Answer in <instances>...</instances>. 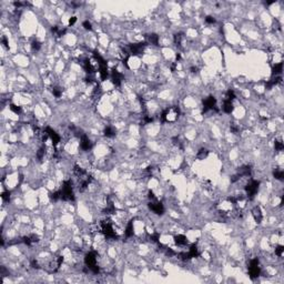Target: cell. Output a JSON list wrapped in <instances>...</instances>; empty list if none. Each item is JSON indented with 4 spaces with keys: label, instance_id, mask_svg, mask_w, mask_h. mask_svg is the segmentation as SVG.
I'll return each mask as SVG.
<instances>
[{
    "label": "cell",
    "instance_id": "cell-29",
    "mask_svg": "<svg viewBox=\"0 0 284 284\" xmlns=\"http://www.w3.org/2000/svg\"><path fill=\"white\" fill-rule=\"evenodd\" d=\"M1 198L5 202H9L10 201V192L9 191H6V192H2L1 194Z\"/></svg>",
    "mask_w": 284,
    "mask_h": 284
},
{
    "label": "cell",
    "instance_id": "cell-2",
    "mask_svg": "<svg viewBox=\"0 0 284 284\" xmlns=\"http://www.w3.org/2000/svg\"><path fill=\"white\" fill-rule=\"evenodd\" d=\"M180 115V109L178 107H170L162 112L161 115V119L163 122H175Z\"/></svg>",
    "mask_w": 284,
    "mask_h": 284
},
{
    "label": "cell",
    "instance_id": "cell-28",
    "mask_svg": "<svg viewBox=\"0 0 284 284\" xmlns=\"http://www.w3.org/2000/svg\"><path fill=\"white\" fill-rule=\"evenodd\" d=\"M52 93H53V95H55L56 98H60L61 95H62V90L60 89V88H58V87H56V88L52 89Z\"/></svg>",
    "mask_w": 284,
    "mask_h": 284
},
{
    "label": "cell",
    "instance_id": "cell-35",
    "mask_svg": "<svg viewBox=\"0 0 284 284\" xmlns=\"http://www.w3.org/2000/svg\"><path fill=\"white\" fill-rule=\"evenodd\" d=\"M1 41H2V45L5 46V47H8V41H7V39H6V38H2V40H1Z\"/></svg>",
    "mask_w": 284,
    "mask_h": 284
},
{
    "label": "cell",
    "instance_id": "cell-19",
    "mask_svg": "<svg viewBox=\"0 0 284 284\" xmlns=\"http://www.w3.org/2000/svg\"><path fill=\"white\" fill-rule=\"evenodd\" d=\"M125 234L127 238H130L133 235V222H129V224L127 225L125 231Z\"/></svg>",
    "mask_w": 284,
    "mask_h": 284
},
{
    "label": "cell",
    "instance_id": "cell-33",
    "mask_svg": "<svg viewBox=\"0 0 284 284\" xmlns=\"http://www.w3.org/2000/svg\"><path fill=\"white\" fill-rule=\"evenodd\" d=\"M31 266L33 269H40V264L37 260H31Z\"/></svg>",
    "mask_w": 284,
    "mask_h": 284
},
{
    "label": "cell",
    "instance_id": "cell-20",
    "mask_svg": "<svg viewBox=\"0 0 284 284\" xmlns=\"http://www.w3.org/2000/svg\"><path fill=\"white\" fill-rule=\"evenodd\" d=\"M148 42L151 43V45H158L159 43V36L155 35V33H152L148 37Z\"/></svg>",
    "mask_w": 284,
    "mask_h": 284
},
{
    "label": "cell",
    "instance_id": "cell-4",
    "mask_svg": "<svg viewBox=\"0 0 284 284\" xmlns=\"http://www.w3.org/2000/svg\"><path fill=\"white\" fill-rule=\"evenodd\" d=\"M260 273H261V268H260V262L259 259L255 258L252 259L249 264V275L252 280L259 278Z\"/></svg>",
    "mask_w": 284,
    "mask_h": 284
},
{
    "label": "cell",
    "instance_id": "cell-27",
    "mask_svg": "<svg viewBox=\"0 0 284 284\" xmlns=\"http://www.w3.org/2000/svg\"><path fill=\"white\" fill-rule=\"evenodd\" d=\"M274 147H275V150H276V151H282V150H283V148H284L282 140H278V141H275Z\"/></svg>",
    "mask_w": 284,
    "mask_h": 284
},
{
    "label": "cell",
    "instance_id": "cell-26",
    "mask_svg": "<svg viewBox=\"0 0 284 284\" xmlns=\"http://www.w3.org/2000/svg\"><path fill=\"white\" fill-rule=\"evenodd\" d=\"M40 48H41V43H40L39 41H33L32 43H31V49L33 50V51H39Z\"/></svg>",
    "mask_w": 284,
    "mask_h": 284
},
{
    "label": "cell",
    "instance_id": "cell-5",
    "mask_svg": "<svg viewBox=\"0 0 284 284\" xmlns=\"http://www.w3.org/2000/svg\"><path fill=\"white\" fill-rule=\"evenodd\" d=\"M259 186H260V182L258 180H253L251 179L250 182L248 184L245 185V193H246V196L249 199H252L259 191Z\"/></svg>",
    "mask_w": 284,
    "mask_h": 284
},
{
    "label": "cell",
    "instance_id": "cell-25",
    "mask_svg": "<svg viewBox=\"0 0 284 284\" xmlns=\"http://www.w3.org/2000/svg\"><path fill=\"white\" fill-rule=\"evenodd\" d=\"M283 253H284V248H283V246H282V245L276 246V249H275V255H278L279 258H282V256H283Z\"/></svg>",
    "mask_w": 284,
    "mask_h": 284
},
{
    "label": "cell",
    "instance_id": "cell-11",
    "mask_svg": "<svg viewBox=\"0 0 284 284\" xmlns=\"http://www.w3.org/2000/svg\"><path fill=\"white\" fill-rule=\"evenodd\" d=\"M252 216L256 223H261L262 220H263V213L261 211V208L260 206H254L252 209Z\"/></svg>",
    "mask_w": 284,
    "mask_h": 284
},
{
    "label": "cell",
    "instance_id": "cell-7",
    "mask_svg": "<svg viewBox=\"0 0 284 284\" xmlns=\"http://www.w3.org/2000/svg\"><path fill=\"white\" fill-rule=\"evenodd\" d=\"M210 110L219 111L218 105H216V99L212 95H210L203 100V112H208Z\"/></svg>",
    "mask_w": 284,
    "mask_h": 284
},
{
    "label": "cell",
    "instance_id": "cell-13",
    "mask_svg": "<svg viewBox=\"0 0 284 284\" xmlns=\"http://www.w3.org/2000/svg\"><path fill=\"white\" fill-rule=\"evenodd\" d=\"M144 47L145 43H135V45L130 46V51L132 55H140V53H142Z\"/></svg>",
    "mask_w": 284,
    "mask_h": 284
},
{
    "label": "cell",
    "instance_id": "cell-8",
    "mask_svg": "<svg viewBox=\"0 0 284 284\" xmlns=\"http://www.w3.org/2000/svg\"><path fill=\"white\" fill-rule=\"evenodd\" d=\"M149 208L152 212H154L155 214H163V212H164V206H163V204L160 201H158L157 199L150 201Z\"/></svg>",
    "mask_w": 284,
    "mask_h": 284
},
{
    "label": "cell",
    "instance_id": "cell-18",
    "mask_svg": "<svg viewBox=\"0 0 284 284\" xmlns=\"http://www.w3.org/2000/svg\"><path fill=\"white\" fill-rule=\"evenodd\" d=\"M105 137H108V138H112V137H115V130L113 127H110V125H108V127H105Z\"/></svg>",
    "mask_w": 284,
    "mask_h": 284
},
{
    "label": "cell",
    "instance_id": "cell-10",
    "mask_svg": "<svg viewBox=\"0 0 284 284\" xmlns=\"http://www.w3.org/2000/svg\"><path fill=\"white\" fill-rule=\"evenodd\" d=\"M80 147H81V149L83 150V151H89V150L91 149V147H92L91 141H90V139L85 135H81V139H80Z\"/></svg>",
    "mask_w": 284,
    "mask_h": 284
},
{
    "label": "cell",
    "instance_id": "cell-15",
    "mask_svg": "<svg viewBox=\"0 0 284 284\" xmlns=\"http://www.w3.org/2000/svg\"><path fill=\"white\" fill-rule=\"evenodd\" d=\"M222 110L224 111L225 113H231L233 111V101H230V100H225L223 101V107Z\"/></svg>",
    "mask_w": 284,
    "mask_h": 284
},
{
    "label": "cell",
    "instance_id": "cell-21",
    "mask_svg": "<svg viewBox=\"0 0 284 284\" xmlns=\"http://www.w3.org/2000/svg\"><path fill=\"white\" fill-rule=\"evenodd\" d=\"M183 39H184V35L181 33V32H179V33H177V35L174 36V43L177 46H180L181 43H182Z\"/></svg>",
    "mask_w": 284,
    "mask_h": 284
},
{
    "label": "cell",
    "instance_id": "cell-32",
    "mask_svg": "<svg viewBox=\"0 0 284 284\" xmlns=\"http://www.w3.org/2000/svg\"><path fill=\"white\" fill-rule=\"evenodd\" d=\"M230 129H231V131H232L234 135H238V133H239V131H240V128L236 125H231Z\"/></svg>",
    "mask_w": 284,
    "mask_h": 284
},
{
    "label": "cell",
    "instance_id": "cell-24",
    "mask_svg": "<svg viewBox=\"0 0 284 284\" xmlns=\"http://www.w3.org/2000/svg\"><path fill=\"white\" fill-rule=\"evenodd\" d=\"M10 110H11L14 113H16V115H20V113H21V108L18 107V105H14V103L10 105Z\"/></svg>",
    "mask_w": 284,
    "mask_h": 284
},
{
    "label": "cell",
    "instance_id": "cell-31",
    "mask_svg": "<svg viewBox=\"0 0 284 284\" xmlns=\"http://www.w3.org/2000/svg\"><path fill=\"white\" fill-rule=\"evenodd\" d=\"M205 22H206V23H209V25H213V23H215L214 17H212V16H208V17H205Z\"/></svg>",
    "mask_w": 284,
    "mask_h": 284
},
{
    "label": "cell",
    "instance_id": "cell-12",
    "mask_svg": "<svg viewBox=\"0 0 284 284\" xmlns=\"http://www.w3.org/2000/svg\"><path fill=\"white\" fill-rule=\"evenodd\" d=\"M111 81H112V83L115 85L119 87L121 85V82H122V75L120 72H118L117 70H113L112 73H111Z\"/></svg>",
    "mask_w": 284,
    "mask_h": 284
},
{
    "label": "cell",
    "instance_id": "cell-14",
    "mask_svg": "<svg viewBox=\"0 0 284 284\" xmlns=\"http://www.w3.org/2000/svg\"><path fill=\"white\" fill-rule=\"evenodd\" d=\"M174 242L177 245L179 246H184L188 243V238L183 234H178L174 236Z\"/></svg>",
    "mask_w": 284,
    "mask_h": 284
},
{
    "label": "cell",
    "instance_id": "cell-1",
    "mask_svg": "<svg viewBox=\"0 0 284 284\" xmlns=\"http://www.w3.org/2000/svg\"><path fill=\"white\" fill-rule=\"evenodd\" d=\"M85 266L89 269V271H91L92 273L95 274H98L100 272L99 265H98V255L95 252L91 251L89 253H87L85 258Z\"/></svg>",
    "mask_w": 284,
    "mask_h": 284
},
{
    "label": "cell",
    "instance_id": "cell-17",
    "mask_svg": "<svg viewBox=\"0 0 284 284\" xmlns=\"http://www.w3.org/2000/svg\"><path fill=\"white\" fill-rule=\"evenodd\" d=\"M208 155H209V151H208L206 149H204V148H202V149H200L199 151H198L196 158H198L199 160H204Z\"/></svg>",
    "mask_w": 284,
    "mask_h": 284
},
{
    "label": "cell",
    "instance_id": "cell-23",
    "mask_svg": "<svg viewBox=\"0 0 284 284\" xmlns=\"http://www.w3.org/2000/svg\"><path fill=\"white\" fill-rule=\"evenodd\" d=\"M273 175H274V178L276 180H280V181H282L284 178V172L282 171V170H275L274 173H273Z\"/></svg>",
    "mask_w": 284,
    "mask_h": 284
},
{
    "label": "cell",
    "instance_id": "cell-30",
    "mask_svg": "<svg viewBox=\"0 0 284 284\" xmlns=\"http://www.w3.org/2000/svg\"><path fill=\"white\" fill-rule=\"evenodd\" d=\"M82 26H83V28H85V30H92V25H91V22H90L89 20L83 21V22H82Z\"/></svg>",
    "mask_w": 284,
    "mask_h": 284
},
{
    "label": "cell",
    "instance_id": "cell-9",
    "mask_svg": "<svg viewBox=\"0 0 284 284\" xmlns=\"http://www.w3.org/2000/svg\"><path fill=\"white\" fill-rule=\"evenodd\" d=\"M45 132L47 133V135H48V139L51 140V142H52V144H53V145H57L60 142L59 135H58L56 131H53L51 128L47 127V128L45 129Z\"/></svg>",
    "mask_w": 284,
    "mask_h": 284
},
{
    "label": "cell",
    "instance_id": "cell-34",
    "mask_svg": "<svg viewBox=\"0 0 284 284\" xmlns=\"http://www.w3.org/2000/svg\"><path fill=\"white\" fill-rule=\"evenodd\" d=\"M75 21H77V18L75 17H71L69 19V26H73L75 23Z\"/></svg>",
    "mask_w": 284,
    "mask_h": 284
},
{
    "label": "cell",
    "instance_id": "cell-22",
    "mask_svg": "<svg viewBox=\"0 0 284 284\" xmlns=\"http://www.w3.org/2000/svg\"><path fill=\"white\" fill-rule=\"evenodd\" d=\"M225 100H230V101H233L235 99V93L233 90H228V92L225 93Z\"/></svg>",
    "mask_w": 284,
    "mask_h": 284
},
{
    "label": "cell",
    "instance_id": "cell-6",
    "mask_svg": "<svg viewBox=\"0 0 284 284\" xmlns=\"http://www.w3.org/2000/svg\"><path fill=\"white\" fill-rule=\"evenodd\" d=\"M63 262V256H57L53 260H51L47 265V271L49 273H55L60 269V266Z\"/></svg>",
    "mask_w": 284,
    "mask_h": 284
},
{
    "label": "cell",
    "instance_id": "cell-16",
    "mask_svg": "<svg viewBox=\"0 0 284 284\" xmlns=\"http://www.w3.org/2000/svg\"><path fill=\"white\" fill-rule=\"evenodd\" d=\"M283 71V62H280V63H275L273 65V69H272V75H280Z\"/></svg>",
    "mask_w": 284,
    "mask_h": 284
},
{
    "label": "cell",
    "instance_id": "cell-3",
    "mask_svg": "<svg viewBox=\"0 0 284 284\" xmlns=\"http://www.w3.org/2000/svg\"><path fill=\"white\" fill-rule=\"evenodd\" d=\"M59 191L60 194H61V200H65V201H73L75 200L72 182L70 180H67L62 183V188Z\"/></svg>",
    "mask_w": 284,
    "mask_h": 284
}]
</instances>
